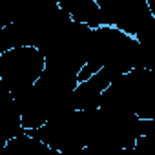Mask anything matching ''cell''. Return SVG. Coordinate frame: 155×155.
I'll list each match as a JSON object with an SVG mask.
<instances>
[{
    "label": "cell",
    "instance_id": "6da1fadb",
    "mask_svg": "<svg viewBox=\"0 0 155 155\" xmlns=\"http://www.w3.org/2000/svg\"><path fill=\"white\" fill-rule=\"evenodd\" d=\"M46 58L35 46L11 48L0 53V79L13 99L22 97L44 71Z\"/></svg>",
    "mask_w": 155,
    "mask_h": 155
},
{
    "label": "cell",
    "instance_id": "3957f363",
    "mask_svg": "<svg viewBox=\"0 0 155 155\" xmlns=\"http://www.w3.org/2000/svg\"><path fill=\"white\" fill-rule=\"evenodd\" d=\"M57 4L69 13L71 20L81 22L93 28L102 26V15L101 8L97 6L95 0H57Z\"/></svg>",
    "mask_w": 155,
    "mask_h": 155
},
{
    "label": "cell",
    "instance_id": "7a4b0ae2",
    "mask_svg": "<svg viewBox=\"0 0 155 155\" xmlns=\"http://www.w3.org/2000/svg\"><path fill=\"white\" fill-rule=\"evenodd\" d=\"M117 73L110 68H101L93 75H90L86 81L77 82L73 90V108L75 110H93L99 108L102 91L111 84L113 79H117Z\"/></svg>",
    "mask_w": 155,
    "mask_h": 155
}]
</instances>
